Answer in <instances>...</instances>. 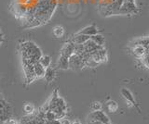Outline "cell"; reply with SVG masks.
I'll return each mask as SVG.
<instances>
[{
    "mask_svg": "<svg viewBox=\"0 0 149 124\" xmlns=\"http://www.w3.org/2000/svg\"><path fill=\"white\" fill-rule=\"evenodd\" d=\"M68 62L69 69H72V70H81L85 67V63L83 61L82 56L77 53L72 54L68 58Z\"/></svg>",
    "mask_w": 149,
    "mask_h": 124,
    "instance_id": "obj_1",
    "label": "cell"
},
{
    "mask_svg": "<svg viewBox=\"0 0 149 124\" xmlns=\"http://www.w3.org/2000/svg\"><path fill=\"white\" fill-rule=\"evenodd\" d=\"M27 6L20 2H12L10 5V11L18 19H22L26 15Z\"/></svg>",
    "mask_w": 149,
    "mask_h": 124,
    "instance_id": "obj_2",
    "label": "cell"
},
{
    "mask_svg": "<svg viewBox=\"0 0 149 124\" xmlns=\"http://www.w3.org/2000/svg\"><path fill=\"white\" fill-rule=\"evenodd\" d=\"M138 8L135 3H129L123 1L122 5L118 11V14L119 15H127V14H133V13H137Z\"/></svg>",
    "mask_w": 149,
    "mask_h": 124,
    "instance_id": "obj_3",
    "label": "cell"
},
{
    "mask_svg": "<svg viewBox=\"0 0 149 124\" xmlns=\"http://www.w3.org/2000/svg\"><path fill=\"white\" fill-rule=\"evenodd\" d=\"M88 119H91V121H97L102 122L104 124H111L109 118L107 117V115L104 114L101 110H98V111H92L90 115H88Z\"/></svg>",
    "mask_w": 149,
    "mask_h": 124,
    "instance_id": "obj_4",
    "label": "cell"
},
{
    "mask_svg": "<svg viewBox=\"0 0 149 124\" xmlns=\"http://www.w3.org/2000/svg\"><path fill=\"white\" fill-rule=\"evenodd\" d=\"M74 53V45L71 42V41H68V42L64 44L62 50H61L60 55H62V56H64L66 58H69Z\"/></svg>",
    "mask_w": 149,
    "mask_h": 124,
    "instance_id": "obj_5",
    "label": "cell"
},
{
    "mask_svg": "<svg viewBox=\"0 0 149 124\" xmlns=\"http://www.w3.org/2000/svg\"><path fill=\"white\" fill-rule=\"evenodd\" d=\"M121 95H122V96L123 97L127 100V101H129L130 102V104H132L134 108H137V110L138 111H140V109H139V108H138V106H137V104H136V101H135V99H134V96H133V95H132V93L130 92V90H128V89H126V88H122L121 89Z\"/></svg>",
    "mask_w": 149,
    "mask_h": 124,
    "instance_id": "obj_6",
    "label": "cell"
},
{
    "mask_svg": "<svg viewBox=\"0 0 149 124\" xmlns=\"http://www.w3.org/2000/svg\"><path fill=\"white\" fill-rule=\"evenodd\" d=\"M130 47H132V51L134 57H136L137 58H141L146 54V52H148V49H146L141 45H130Z\"/></svg>",
    "mask_w": 149,
    "mask_h": 124,
    "instance_id": "obj_7",
    "label": "cell"
},
{
    "mask_svg": "<svg viewBox=\"0 0 149 124\" xmlns=\"http://www.w3.org/2000/svg\"><path fill=\"white\" fill-rule=\"evenodd\" d=\"M83 45H84V49H85V52H87V53H91V52L97 51V50H99L102 47L101 45H96L91 39L87 40L86 42L83 44Z\"/></svg>",
    "mask_w": 149,
    "mask_h": 124,
    "instance_id": "obj_8",
    "label": "cell"
},
{
    "mask_svg": "<svg viewBox=\"0 0 149 124\" xmlns=\"http://www.w3.org/2000/svg\"><path fill=\"white\" fill-rule=\"evenodd\" d=\"M90 39V36L85 35V34H77L76 35H74L72 39L70 40L74 45H81L84 44L86 42L87 40Z\"/></svg>",
    "mask_w": 149,
    "mask_h": 124,
    "instance_id": "obj_9",
    "label": "cell"
},
{
    "mask_svg": "<svg viewBox=\"0 0 149 124\" xmlns=\"http://www.w3.org/2000/svg\"><path fill=\"white\" fill-rule=\"evenodd\" d=\"M79 34H85L88 36H91V35H94L96 34H99V30L95 26V25H90V26H87L85 28H83Z\"/></svg>",
    "mask_w": 149,
    "mask_h": 124,
    "instance_id": "obj_10",
    "label": "cell"
},
{
    "mask_svg": "<svg viewBox=\"0 0 149 124\" xmlns=\"http://www.w3.org/2000/svg\"><path fill=\"white\" fill-rule=\"evenodd\" d=\"M33 69H34V72H35V75L37 78H42L44 76V73H45V68L41 65L39 62H36L34 63L33 65Z\"/></svg>",
    "mask_w": 149,
    "mask_h": 124,
    "instance_id": "obj_11",
    "label": "cell"
},
{
    "mask_svg": "<svg viewBox=\"0 0 149 124\" xmlns=\"http://www.w3.org/2000/svg\"><path fill=\"white\" fill-rule=\"evenodd\" d=\"M55 76H56V72L54 71V69L50 68V67H48L45 69V73H44V78L46 82H52L54 79H55Z\"/></svg>",
    "mask_w": 149,
    "mask_h": 124,
    "instance_id": "obj_12",
    "label": "cell"
},
{
    "mask_svg": "<svg viewBox=\"0 0 149 124\" xmlns=\"http://www.w3.org/2000/svg\"><path fill=\"white\" fill-rule=\"evenodd\" d=\"M57 66H58L59 69H61V70H68V69H69L68 58L64 57V56H62V55H60Z\"/></svg>",
    "mask_w": 149,
    "mask_h": 124,
    "instance_id": "obj_13",
    "label": "cell"
},
{
    "mask_svg": "<svg viewBox=\"0 0 149 124\" xmlns=\"http://www.w3.org/2000/svg\"><path fill=\"white\" fill-rule=\"evenodd\" d=\"M90 39L91 40V41H93L96 45H101V47H104V43H105V39H104V37L102 36V34H94V35H91V36H90Z\"/></svg>",
    "mask_w": 149,
    "mask_h": 124,
    "instance_id": "obj_14",
    "label": "cell"
},
{
    "mask_svg": "<svg viewBox=\"0 0 149 124\" xmlns=\"http://www.w3.org/2000/svg\"><path fill=\"white\" fill-rule=\"evenodd\" d=\"M65 30L62 25H56L52 29V34L56 38H62L64 35Z\"/></svg>",
    "mask_w": 149,
    "mask_h": 124,
    "instance_id": "obj_15",
    "label": "cell"
},
{
    "mask_svg": "<svg viewBox=\"0 0 149 124\" xmlns=\"http://www.w3.org/2000/svg\"><path fill=\"white\" fill-rule=\"evenodd\" d=\"M132 44V45H141L146 49H149V39H148L147 36H146V37L135 39V40H133V42Z\"/></svg>",
    "mask_w": 149,
    "mask_h": 124,
    "instance_id": "obj_16",
    "label": "cell"
},
{
    "mask_svg": "<svg viewBox=\"0 0 149 124\" xmlns=\"http://www.w3.org/2000/svg\"><path fill=\"white\" fill-rule=\"evenodd\" d=\"M97 52H98V55H99V57H100L101 62L102 63L106 62L107 59H108V55H107V51H106V49L104 48V47H102Z\"/></svg>",
    "mask_w": 149,
    "mask_h": 124,
    "instance_id": "obj_17",
    "label": "cell"
},
{
    "mask_svg": "<svg viewBox=\"0 0 149 124\" xmlns=\"http://www.w3.org/2000/svg\"><path fill=\"white\" fill-rule=\"evenodd\" d=\"M38 62H39L45 69H46V68H48V67L50 66V63H51L50 57H49V56H44V55H42L41 58H39Z\"/></svg>",
    "mask_w": 149,
    "mask_h": 124,
    "instance_id": "obj_18",
    "label": "cell"
},
{
    "mask_svg": "<svg viewBox=\"0 0 149 124\" xmlns=\"http://www.w3.org/2000/svg\"><path fill=\"white\" fill-rule=\"evenodd\" d=\"M106 108L108 109L110 112H116V110L118 109V106L116 104V101L109 100L108 102L106 103Z\"/></svg>",
    "mask_w": 149,
    "mask_h": 124,
    "instance_id": "obj_19",
    "label": "cell"
},
{
    "mask_svg": "<svg viewBox=\"0 0 149 124\" xmlns=\"http://www.w3.org/2000/svg\"><path fill=\"white\" fill-rule=\"evenodd\" d=\"M56 104H57V107L60 108L62 110H63V111H66V110H67V105H66V103H65V101L62 97H60V96H58V97H57V100H56Z\"/></svg>",
    "mask_w": 149,
    "mask_h": 124,
    "instance_id": "obj_20",
    "label": "cell"
},
{
    "mask_svg": "<svg viewBox=\"0 0 149 124\" xmlns=\"http://www.w3.org/2000/svg\"><path fill=\"white\" fill-rule=\"evenodd\" d=\"M45 119L47 121H54V119H57L56 118V115L55 113L52 111V110H48V111L45 112Z\"/></svg>",
    "mask_w": 149,
    "mask_h": 124,
    "instance_id": "obj_21",
    "label": "cell"
},
{
    "mask_svg": "<svg viewBox=\"0 0 149 124\" xmlns=\"http://www.w3.org/2000/svg\"><path fill=\"white\" fill-rule=\"evenodd\" d=\"M23 109H24V111L26 114H33L35 111V106L33 104H26L24 106V108H23Z\"/></svg>",
    "mask_w": 149,
    "mask_h": 124,
    "instance_id": "obj_22",
    "label": "cell"
},
{
    "mask_svg": "<svg viewBox=\"0 0 149 124\" xmlns=\"http://www.w3.org/2000/svg\"><path fill=\"white\" fill-rule=\"evenodd\" d=\"M139 59L141 60L143 65H144V67H146V70H148V52H146V54H144L143 56L141 58H139Z\"/></svg>",
    "mask_w": 149,
    "mask_h": 124,
    "instance_id": "obj_23",
    "label": "cell"
},
{
    "mask_svg": "<svg viewBox=\"0 0 149 124\" xmlns=\"http://www.w3.org/2000/svg\"><path fill=\"white\" fill-rule=\"evenodd\" d=\"M102 109V104L99 102V101H94L91 104V110L92 111H98V110Z\"/></svg>",
    "mask_w": 149,
    "mask_h": 124,
    "instance_id": "obj_24",
    "label": "cell"
},
{
    "mask_svg": "<svg viewBox=\"0 0 149 124\" xmlns=\"http://www.w3.org/2000/svg\"><path fill=\"white\" fill-rule=\"evenodd\" d=\"M60 121V124H71V121H69L67 119H59Z\"/></svg>",
    "mask_w": 149,
    "mask_h": 124,
    "instance_id": "obj_25",
    "label": "cell"
},
{
    "mask_svg": "<svg viewBox=\"0 0 149 124\" xmlns=\"http://www.w3.org/2000/svg\"><path fill=\"white\" fill-rule=\"evenodd\" d=\"M46 124H60V121L59 119H54V121H46Z\"/></svg>",
    "mask_w": 149,
    "mask_h": 124,
    "instance_id": "obj_26",
    "label": "cell"
},
{
    "mask_svg": "<svg viewBox=\"0 0 149 124\" xmlns=\"http://www.w3.org/2000/svg\"><path fill=\"white\" fill-rule=\"evenodd\" d=\"M7 124H19V122L16 121V119H9L8 121Z\"/></svg>",
    "mask_w": 149,
    "mask_h": 124,
    "instance_id": "obj_27",
    "label": "cell"
},
{
    "mask_svg": "<svg viewBox=\"0 0 149 124\" xmlns=\"http://www.w3.org/2000/svg\"><path fill=\"white\" fill-rule=\"evenodd\" d=\"M88 124H104V123L97 121H91V119H88Z\"/></svg>",
    "mask_w": 149,
    "mask_h": 124,
    "instance_id": "obj_28",
    "label": "cell"
},
{
    "mask_svg": "<svg viewBox=\"0 0 149 124\" xmlns=\"http://www.w3.org/2000/svg\"><path fill=\"white\" fill-rule=\"evenodd\" d=\"M71 124H81V122L79 119H74L73 122H71Z\"/></svg>",
    "mask_w": 149,
    "mask_h": 124,
    "instance_id": "obj_29",
    "label": "cell"
}]
</instances>
